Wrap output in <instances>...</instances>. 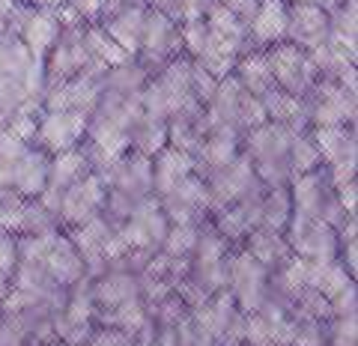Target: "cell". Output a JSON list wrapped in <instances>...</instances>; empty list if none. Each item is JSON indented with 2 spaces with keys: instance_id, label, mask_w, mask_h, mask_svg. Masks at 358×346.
Segmentation results:
<instances>
[{
  "instance_id": "obj_15",
  "label": "cell",
  "mask_w": 358,
  "mask_h": 346,
  "mask_svg": "<svg viewBox=\"0 0 358 346\" xmlns=\"http://www.w3.org/2000/svg\"><path fill=\"white\" fill-rule=\"evenodd\" d=\"M233 78L239 81L245 93L257 96V99H263L268 90H275V78H272V69H268L266 51H260V48L242 54L236 66H233Z\"/></svg>"
},
{
  "instance_id": "obj_9",
  "label": "cell",
  "mask_w": 358,
  "mask_h": 346,
  "mask_svg": "<svg viewBox=\"0 0 358 346\" xmlns=\"http://www.w3.org/2000/svg\"><path fill=\"white\" fill-rule=\"evenodd\" d=\"M48 164L51 155L30 143L24 155L9 167V188L24 200H36L45 192V185H48Z\"/></svg>"
},
{
  "instance_id": "obj_3",
  "label": "cell",
  "mask_w": 358,
  "mask_h": 346,
  "mask_svg": "<svg viewBox=\"0 0 358 346\" xmlns=\"http://www.w3.org/2000/svg\"><path fill=\"white\" fill-rule=\"evenodd\" d=\"M308 122L317 126H355V93H346L338 81H317L301 99Z\"/></svg>"
},
{
  "instance_id": "obj_10",
  "label": "cell",
  "mask_w": 358,
  "mask_h": 346,
  "mask_svg": "<svg viewBox=\"0 0 358 346\" xmlns=\"http://www.w3.org/2000/svg\"><path fill=\"white\" fill-rule=\"evenodd\" d=\"M150 9L143 3H126L120 6L114 15L102 18V30L114 39V45L126 54V57H134L141 45V33H143V21H147Z\"/></svg>"
},
{
  "instance_id": "obj_4",
  "label": "cell",
  "mask_w": 358,
  "mask_h": 346,
  "mask_svg": "<svg viewBox=\"0 0 358 346\" xmlns=\"http://www.w3.org/2000/svg\"><path fill=\"white\" fill-rule=\"evenodd\" d=\"M182 54V42H179V24L171 21L162 13H147L143 21V33H141V45H138V63L147 72L152 69H164L171 60H176Z\"/></svg>"
},
{
  "instance_id": "obj_22",
  "label": "cell",
  "mask_w": 358,
  "mask_h": 346,
  "mask_svg": "<svg viewBox=\"0 0 358 346\" xmlns=\"http://www.w3.org/2000/svg\"><path fill=\"white\" fill-rule=\"evenodd\" d=\"M18 266V236L0 230V275H13Z\"/></svg>"
},
{
  "instance_id": "obj_16",
  "label": "cell",
  "mask_w": 358,
  "mask_h": 346,
  "mask_svg": "<svg viewBox=\"0 0 358 346\" xmlns=\"http://www.w3.org/2000/svg\"><path fill=\"white\" fill-rule=\"evenodd\" d=\"M87 173H93L90 167V159H87V150L84 147H75V150H66V152H57L51 155V164H48V185L51 192H66L72 188L75 182H81Z\"/></svg>"
},
{
  "instance_id": "obj_17",
  "label": "cell",
  "mask_w": 358,
  "mask_h": 346,
  "mask_svg": "<svg viewBox=\"0 0 358 346\" xmlns=\"http://www.w3.org/2000/svg\"><path fill=\"white\" fill-rule=\"evenodd\" d=\"M310 138L320 150L322 167L355 159V129L352 126H317L310 131Z\"/></svg>"
},
{
  "instance_id": "obj_8",
  "label": "cell",
  "mask_w": 358,
  "mask_h": 346,
  "mask_svg": "<svg viewBox=\"0 0 358 346\" xmlns=\"http://www.w3.org/2000/svg\"><path fill=\"white\" fill-rule=\"evenodd\" d=\"M287 21H289V3L287 0H257V9L248 27V39L254 48H272L278 42H287Z\"/></svg>"
},
{
  "instance_id": "obj_12",
  "label": "cell",
  "mask_w": 358,
  "mask_h": 346,
  "mask_svg": "<svg viewBox=\"0 0 358 346\" xmlns=\"http://www.w3.org/2000/svg\"><path fill=\"white\" fill-rule=\"evenodd\" d=\"M194 173V159L176 147H164L152 155V192L155 197H164L167 192Z\"/></svg>"
},
{
  "instance_id": "obj_2",
  "label": "cell",
  "mask_w": 358,
  "mask_h": 346,
  "mask_svg": "<svg viewBox=\"0 0 358 346\" xmlns=\"http://www.w3.org/2000/svg\"><path fill=\"white\" fill-rule=\"evenodd\" d=\"M227 289L242 314H254V310H260V305L266 301V293H268V269L245 251L230 254Z\"/></svg>"
},
{
  "instance_id": "obj_11",
  "label": "cell",
  "mask_w": 358,
  "mask_h": 346,
  "mask_svg": "<svg viewBox=\"0 0 358 346\" xmlns=\"http://www.w3.org/2000/svg\"><path fill=\"white\" fill-rule=\"evenodd\" d=\"M60 15L57 9H27V15L21 18V27L15 30V36L24 42L30 54L45 57L51 51V45L60 36Z\"/></svg>"
},
{
  "instance_id": "obj_20",
  "label": "cell",
  "mask_w": 358,
  "mask_h": 346,
  "mask_svg": "<svg viewBox=\"0 0 358 346\" xmlns=\"http://www.w3.org/2000/svg\"><path fill=\"white\" fill-rule=\"evenodd\" d=\"M289 167H293V176L320 171V167H322L320 150H317V143H313V138L308 135V131L296 135L293 143H289Z\"/></svg>"
},
{
  "instance_id": "obj_1",
  "label": "cell",
  "mask_w": 358,
  "mask_h": 346,
  "mask_svg": "<svg viewBox=\"0 0 358 346\" xmlns=\"http://www.w3.org/2000/svg\"><path fill=\"white\" fill-rule=\"evenodd\" d=\"M266 60H268V69H272L275 87L281 93L293 96V99H305L320 81L317 66H313L310 54L301 51L299 45L278 42V45L266 48Z\"/></svg>"
},
{
  "instance_id": "obj_21",
  "label": "cell",
  "mask_w": 358,
  "mask_h": 346,
  "mask_svg": "<svg viewBox=\"0 0 358 346\" xmlns=\"http://www.w3.org/2000/svg\"><path fill=\"white\" fill-rule=\"evenodd\" d=\"M326 346H355V317H329Z\"/></svg>"
},
{
  "instance_id": "obj_7",
  "label": "cell",
  "mask_w": 358,
  "mask_h": 346,
  "mask_svg": "<svg viewBox=\"0 0 358 346\" xmlns=\"http://www.w3.org/2000/svg\"><path fill=\"white\" fill-rule=\"evenodd\" d=\"M331 36L329 13L317 3H289V21H287V42L299 45L301 51H313L326 45Z\"/></svg>"
},
{
  "instance_id": "obj_14",
  "label": "cell",
  "mask_w": 358,
  "mask_h": 346,
  "mask_svg": "<svg viewBox=\"0 0 358 346\" xmlns=\"http://www.w3.org/2000/svg\"><path fill=\"white\" fill-rule=\"evenodd\" d=\"M245 254H251L257 263L266 266L268 272H275V269H281V266L289 260V245L284 239V233H278V230H266V227H254L248 236H245Z\"/></svg>"
},
{
  "instance_id": "obj_23",
  "label": "cell",
  "mask_w": 358,
  "mask_h": 346,
  "mask_svg": "<svg viewBox=\"0 0 358 346\" xmlns=\"http://www.w3.org/2000/svg\"><path fill=\"white\" fill-rule=\"evenodd\" d=\"M45 346H63L60 340H51V343H45Z\"/></svg>"
},
{
  "instance_id": "obj_18",
  "label": "cell",
  "mask_w": 358,
  "mask_h": 346,
  "mask_svg": "<svg viewBox=\"0 0 358 346\" xmlns=\"http://www.w3.org/2000/svg\"><path fill=\"white\" fill-rule=\"evenodd\" d=\"M289 215H293V200H289V188H266V194L260 200V224L266 230H278L284 233L289 224Z\"/></svg>"
},
{
  "instance_id": "obj_6",
  "label": "cell",
  "mask_w": 358,
  "mask_h": 346,
  "mask_svg": "<svg viewBox=\"0 0 358 346\" xmlns=\"http://www.w3.org/2000/svg\"><path fill=\"white\" fill-rule=\"evenodd\" d=\"M87 120L84 114L75 110H42L36 120V147L48 155H57L66 150L81 147V138L87 135Z\"/></svg>"
},
{
  "instance_id": "obj_19",
  "label": "cell",
  "mask_w": 358,
  "mask_h": 346,
  "mask_svg": "<svg viewBox=\"0 0 358 346\" xmlns=\"http://www.w3.org/2000/svg\"><path fill=\"white\" fill-rule=\"evenodd\" d=\"M197 236H200V224H171L159 254L167 257V260H188L197 245Z\"/></svg>"
},
{
  "instance_id": "obj_24",
  "label": "cell",
  "mask_w": 358,
  "mask_h": 346,
  "mask_svg": "<svg viewBox=\"0 0 358 346\" xmlns=\"http://www.w3.org/2000/svg\"><path fill=\"white\" fill-rule=\"evenodd\" d=\"M126 3H138V0H126Z\"/></svg>"
},
{
  "instance_id": "obj_13",
  "label": "cell",
  "mask_w": 358,
  "mask_h": 346,
  "mask_svg": "<svg viewBox=\"0 0 358 346\" xmlns=\"http://www.w3.org/2000/svg\"><path fill=\"white\" fill-rule=\"evenodd\" d=\"M42 266H45V272L51 275V281L57 287H63V289L78 284L81 277H87L84 260L78 257V251H75V245L69 242V236H57V239H54L51 251H48V257H45Z\"/></svg>"
},
{
  "instance_id": "obj_5",
  "label": "cell",
  "mask_w": 358,
  "mask_h": 346,
  "mask_svg": "<svg viewBox=\"0 0 358 346\" xmlns=\"http://www.w3.org/2000/svg\"><path fill=\"white\" fill-rule=\"evenodd\" d=\"M108 197V182L99 173H87L81 182H75L72 188H66L60 197L57 221L66 227H81L87 221H93L96 215H102Z\"/></svg>"
}]
</instances>
